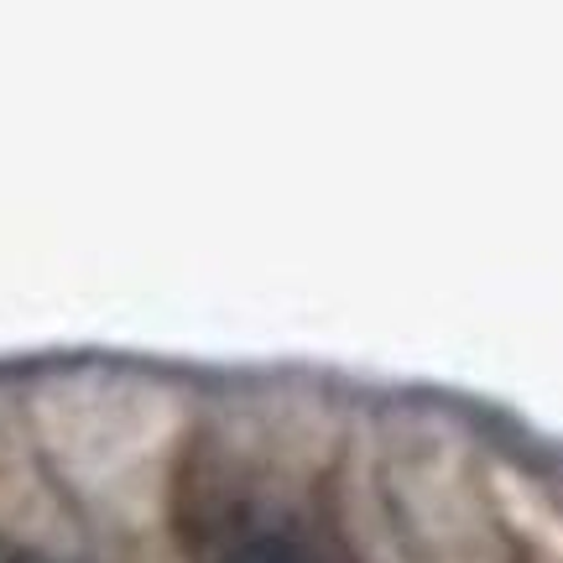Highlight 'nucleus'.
Returning a JSON list of instances; mask_svg holds the SVG:
<instances>
[{"label":"nucleus","mask_w":563,"mask_h":563,"mask_svg":"<svg viewBox=\"0 0 563 563\" xmlns=\"http://www.w3.org/2000/svg\"><path fill=\"white\" fill-rule=\"evenodd\" d=\"M224 563H323L319 548L287 532V527H262V532H245L241 543L224 553Z\"/></svg>","instance_id":"nucleus-1"},{"label":"nucleus","mask_w":563,"mask_h":563,"mask_svg":"<svg viewBox=\"0 0 563 563\" xmlns=\"http://www.w3.org/2000/svg\"><path fill=\"white\" fill-rule=\"evenodd\" d=\"M11 563H53V559H37V553H16Z\"/></svg>","instance_id":"nucleus-2"}]
</instances>
